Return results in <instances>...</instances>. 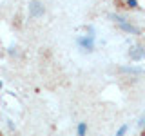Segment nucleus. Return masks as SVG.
<instances>
[{
    "mask_svg": "<svg viewBox=\"0 0 145 136\" xmlns=\"http://www.w3.org/2000/svg\"><path fill=\"white\" fill-rule=\"evenodd\" d=\"M142 136H145V129H142Z\"/></svg>",
    "mask_w": 145,
    "mask_h": 136,
    "instance_id": "nucleus-15",
    "label": "nucleus"
},
{
    "mask_svg": "<svg viewBox=\"0 0 145 136\" xmlns=\"http://www.w3.org/2000/svg\"><path fill=\"white\" fill-rule=\"evenodd\" d=\"M127 56L134 63L143 62L145 60V44H131L129 51H127Z\"/></svg>",
    "mask_w": 145,
    "mask_h": 136,
    "instance_id": "nucleus-3",
    "label": "nucleus"
},
{
    "mask_svg": "<svg viewBox=\"0 0 145 136\" xmlns=\"http://www.w3.org/2000/svg\"><path fill=\"white\" fill-rule=\"evenodd\" d=\"M136 125H138L140 129H145V114H142L138 118V124H136Z\"/></svg>",
    "mask_w": 145,
    "mask_h": 136,
    "instance_id": "nucleus-13",
    "label": "nucleus"
},
{
    "mask_svg": "<svg viewBox=\"0 0 145 136\" xmlns=\"http://www.w3.org/2000/svg\"><path fill=\"white\" fill-rule=\"evenodd\" d=\"M6 125L9 127L11 134H15V133H16V127H15V124H13V120H11V118H6Z\"/></svg>",
    "mask_w": 145,
    "mask_h": 136,
    "instance_id": "nucleus-12",
    "label": "nucleus"
},
{
    "mask_svg": "<svg viewBox=\"0 0 145 136\" xmlns=\"http://www.w3.org/2000/svg\"><path fill=\"white\" fill-rule=\"evenodd\" d=\"M84 31H85V35H89V36H96V27L93 24H87L84 27Z\"/></svg>",
    "mask_w": 145,
    "mask_h": 136,
    "instance_id": "nucleus-10",
    "label": "nucleus"
},
{
    "mask_svg": "<svg viewBox=\"0 0 145 136\" xmlns=\"http://www.w3.org/2000/svg\"><path fill=\"white\" fill-rule=\"evenodd\" d=\"M15 136H16V134H15Z\"/></svg>",
    "mask_w": 145,
    "mask_h": 136,
    "instance_id": "nucleus-16",
    "label": "nucleus"
},
{
    "mask_svg": "<svg viewBox=\"0 0 145 136\" xmlns=\"http://www.w3.org/2000/svg\"><path fill=\"white\" fill-rule=\"evenodd\" d=\"M2 89H4V82L0 80V91H2Z\"/></svg>",
    "mask_w": 145,
    "mask_h": 136,
    "instance_id": "nucleus-14",
    "label": "nucleus"
},
{
    "mask_svg": "<svg viewBox=\"0 0 145 136\" xmlns=\"http://www.w3.org/2000/svg\"><path fill=\"white\" fill-rule=\"evenodd\" d=\"M74 44L78 45V49L82 53H94L96 49V36H89V35H78L74 38Z\"/></svg>",
    "mask_w": 145,
    "mask_h": 136,
    "instance_id": "nucleus-1",
    "label": "nucleus"
},
{
    "mask_svg": "<svg viewBox=\"0 0 145 136\" xmlns=\"http://www.w3.org/2000/svg\"><path fill=\"white\" fill-rule=\"evenodd\" d=\"M118 73L125 76H133V78H140V76H145V67H138V65H120L118 67Z\"/></svg>",
    "mask_w": 145,
    "mask_h": 136,
    "instance_id": "nucleus-4",
    "label": "nucleus"
},
{
    "mask_svg": "<svg viewBox=\"0 0 145 136\" xmlns=\"http://www.w3.org/2000/svg\"><path fill=\"white\" fill-rule=\"evenodd\" d=\"M7 54L11 58H18V56H20V47H18V45H9V47H7Z\"/></svg>",
    "mask_w": 145,
    "mask_h": 136,
    "instance_id": "nucleus-9",
    "label": "nucleus"
},
{
    "mask_svg": "<svg viewBox=\"0 0 145 136\" xmlns=\"http://www.w3.org/2000/svg\"><path fill=\"white\" fill-rule=\"evenodd\" d=\"M118 29L121 31V33H125V35H133V36H140L142 35V27H138L136 24H133V22H123V24H120V26H116Z\"/></svg>",
    "mask_w": 145,
    "mask_h": 136,
    "instance_id": "nucleus-5",
    "label": "nucleus"
},
{
    "mask_svg": "<svg viewBox=\"0 0 145 136\" xmlns=\"http://www.w3.org/2000/svg\"><path fill=\"white\" fill-rule=\"evenodd\" d=\"M109 18H111L112 22H114L116 26H120V24H123V22H129V18H127L125 15H120V13H109L107 15Z\"/></svg>",
    "mask_w": 145,
    "mask_h": 136,
    "instance_id": "nucleus-6",
    "label": "nucleus"
},
{
    "mask_svg": "<svg viewBox=\"0 0 145 136\" xmlns=\"http://www.w3.org/2000/svg\"><path fill=\"white\" fill-rule=\"evenodd\" d=\"M87 131H89L87 122H78V125H76V136H87Z\"/></svg>",
    "mask_w": 145,
    "mask_h": 136,
    "instance_id": "nucleus-7",
    "label": "nucleus"
},
{
    "mask_svg": "<svg viewBox=\"0 0 145 136\" xmlns=\"http://www.w3.org/2000/svg\"><path fill=\"white\" fill-rule=\"evenodd\" d=\"M45 6L42 0H29L27 2V15H29L31 20H38V18H42L45 15Z\"/></svg>",
    "mask_w": 145,
    "mask_h": 136,
    "instance_id": "nucleus-2",
    "label": "nucleus"
},
{
    "mask_svg": "<svg viewBox=\"0 0 145 136\" xmlns=\"http://www.w3.org/2000/svg\"><path fill=\"white\" fill-rule=\"evenodd\" d=\"M127 133H129V125L123 124V125H121L120 129H118L116 133H114V136H127Z\"/></svg>",
    "mask_w": 145,
    "mask_h": 136,
    "instance_id": "nucleus-11",
    "label": "nucleus"
},
{
    "mask_svg": "<svg viewBox=\"0 0 145 136\" xmlns=\"http://www.w3.org/2000/svg\"><path fill=\"white\" fill-rule=\"evenodd\" d=\"M123 6L127 9H131V11H138V9H140V2H138V0H123Z\"/></svg>",
    "mask_w": 145,
    "mask_h": 136,
    "instance_id": "nucleus-8",
    "label": "nucleus"
}]
</instances>
